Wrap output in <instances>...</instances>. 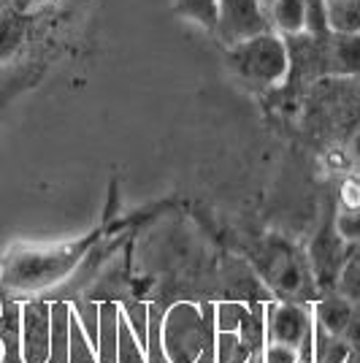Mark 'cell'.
Wrapping results in <instances>:
<instances>
[{"instance_id":"obj_1","label":"cell","mask_w":360,"mask_h":363,"mask_svg":"<svg viewBox=\"0 0 360 363\" xmlns=\"http://www.w3.org/2000/svg\"><path fill=\"white\" fill-rule=\"evenodd\" d=\"M227 65L255 87H276L290 76V46L276 30L255 33L227 46Z\"/></svg>"},{"instance_id":"obj_2","label":"cell","mask_w":360,"mask_h":363,"mask_svg":"<svg viewBox=\"0 0 360 363\" xmlns=\"http://www.w3.org/2000/svg\"><path fill=\"white\" fill-rule=\"evenodd\" d=\"M81 250L76 247H57V250H14L6 257L0 282L9 290L33 293L46 285H55L60 277L71 272L76 255Z\"/></svg>"},{"instance_id":"obj_3","label":"cell","mask_w":360,"mask_h":363,"mask_svg":"<svg viewBox=\"0 0 360 363\" xmlns=\"http://www.w3.org/2000/svg\"><path fill=\"white\" fill-rule=\"evenodd\" d=\"M257 272L266 277L282 301H303L312 296V277L296 250L282 239H269L257 257Z\"/></svg>"},{"instance_id":"obj_4","label":"cell","mask_w":360,"mask_h":363,"mask_svg":"<svg viewBox=\"0 0 360 363\" xmlns=\"http://www.w3.org/2000/svg\"><path fill=\"white\" fill-rule=\"evenodd\" d=\"M266 342L290 345L300 352V363H312V333L315 315L300 301H274L263 312Z\"/></svg>"},{"instance_id":"obj_5","label":"cell","mask_w":360,"mask_h":363,"mask_svg":"<svg viewBox=\"0 0 360 363\" xmlns=\"http://www.w3.org/2000/svg\"><path fill=\"white\" fill-rule=\"evenodd\" d=\"M263 30H271L269 9L263 0H217L214 35L225 46L239 44Z\"/></svg>"},{"instance_id":"obj_6","label":"cell","mask_w":360,"mask_h":363,"mask_svg":"<svg viewBox=\"0 0 360 363\" xmlns=\"http://www.w3.org/2000/svg\"><path fill=\"white\" fill-rule=\"evenodd\" d=\"M19 355L25 363L52 361V306L30 301L19 312Z\"/></svg>"},{"instance_id":"obj_7","label":"cell","mask_w":360,"mask_h":363,"mask_svg":"<svg viewBox=\"0 0 360 363\" xmlns=\"http://www.w3.org/2000/svg\"><path fill=\"white\" fill-rule=\"evenodd\" d=\"M184 339L187 347L193 352V358L201 355L203 350V339H206V328H203V318L196 306L190 303H179L171 309L168 320L163 323V347H168V358L171 361H181V350H184Z\"/></svg>"},{"instance_id":"obj_8","label":"cell","mask_w":360,"mask_h":363,"mask_svg":"<svg viewBox=\"0 0 360 363\" xmlns=\"http://www.w3.org/2000/svg\"><path fill=\"white\" fill-rule=\"evenodd\" d=\"M352 309H355V303L349 301V298H344L339 290L333 288V290H322V296L317 298L312 315H315V323L320 328L344 336L349 318H352Z\"/></svg>"},{"instance_id":"obj_9","label":"cell","mask_w":360,"mask_h":363,"mask_svg":"<svg viewBox=\"0 0 360 363\" xmlns=\"http://www.w3.org/2000/svg\"><path fill=\"white\" fill-rule=\"evenodd\" d=\"M271 30H276L285 38H296L306 33V6L303 0H274L269 3Z\"/></svg>"},{"instance_id":"obj_10","label":"cell","mask_w":360,"mask_h":363,"mask_svg":"<svg viewBox=\"0 0 360 363\" xmlns=\"http://www.w3.org/2000/svg\"><path fill=\"white\" fill-rule=\"evenodd\" d=\"M355 358V350L342 333H330L315 323L312 333V363H349Z\"/></svg>"},{"instance_id":"obj_11","label":"cell","mask_w":360,"mask_h":363,"mask_svg":"<svg viewBox=\"0 0 360 363\" xmlns=\"http://www.w3.org/2000/svg\"><path fill=\"white\" fill-rule=\"evenodd\" d=\"M117 333H120V312L111 301L98 303V342L95 355L103 363H117Z\"/></svg>"},{"instance_id":"obj_12","label":"cell","mask_w":360,"mask_h":363,"mask_svg":"<svg viewBox=\"0 0 360 363\" xmlns=\"http://www.w3.org/2000/svg\"><path fill=\"white\" fill-rule=\"evenodd\" d=\"M330 33H360V0H325Z\"/></svg>"},{"instance_id":"obj_13","label":"cell","mask_w":360,"mask_h":363,"mask_svg":"<svg viewBox=\"0 0 360 363\" xmlns=\"http://www.w3.org/2000/svg\"><path fill=\"white\" fill-rule=\"evenodd\" d=\"M174 11L203 30L217 28V0H174Z\"/></svg>"},{"instance_id":"obj_14","label":"cell","mask_w":360,"mask_h":363,"mask_svg":"<svg viewBox=\"0 0 360 363\" xmlns=\"http://www.w3.org/2000/svg\"><path fill=\"white\" fill-rule=\"evenodd\" d=\"M336 290L352 303H360V247L347 250L342 272H339V279H336Z\"/></svg>"},{"instance_id":"obj_15","label":"cell","mask_w":360,"mask_h":363,"mask_svg":"<svg viewBox=\"0 0 360 363\" xmlns=\"http://www.w3.org/2000/svg\"><path fill=\"white\" fill-rule=\"evenodd\" d=\"M214 355H217V363H249L255 352L244 345L239 331H217Z\"/></svg>"},{"instance_id":"obj_16","label":"cell","mask_w":360,"mask_h":363,"mask_svg":"<svg viewBox=\"0 0 360 363\" xmlns=\"http://www.w3.org/2000/svg\"><path fill=\"white\" fill-rule=\"evenodd\" d=\"M306 6V33H330L328 28V9H325V0H303Z\"/></svg>"},{"instance_id":"obj_17","label":"cell","mask_w":360,"mask_h":363,"mask_svg":"<svg viewBox=\"0 0 360 363\" xmlns=\"http://www.w3.org/2000/svg\"><path fill=\"white\" fill-rule=\"evenodd\" d=\"M263 363H300V352L290 345H279V342H266L263 350Z\"/></svg>"},{"instance_id":"obj_18","label":"cell","mask_w":360,"mask_h":363,"mask_svg":"<svg viewBox=\"0 0 360 363\" xmlns=\"http://www.w3.org/2000/svg\"><path fill=\"white\" fill-rule=\"evenodd\" d=\"M244 312H247V306H241V303H217V331H236Z\"/></svg>"},{"instance_id":"obj_19","label":"cell","mask_w":360,"mask_h":363,"mask_svg":"<svg viewBox=\"0 0 360 363\" xmlns=\"http://www.w3.org/2000/svg\"><path fill=\"white\" fill-rule=\"evenodd\" d=\"M344 152L349 157V163L360 168V122H355V128L349 130V136L344 141Z\"/></svg>"},{"instance_id":"obj_20","label":"cell","mask_w":360,"mask_h":363,"mask_svg":"<svg viewBox=\"0 0 360 363\" xmlns=\"http://www.w3.org/2000/svg\"><path fill=\"white\" fill-rule=\"evenodd\" d=\"M263 3H266V9H269V3H274V0H263Z\"/></svg>"}]
</instances>
